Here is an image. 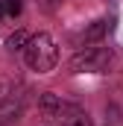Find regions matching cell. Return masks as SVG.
Segmentation results:
<instances>
[{"label":"cell","mask_w":123,"mask_h":126,"mask_svg":"<svg viewBox=\"0 0 123 126\" xmlns=\"http://www.w3.org/2000/svg\"><path fill=\"white\" fill-rule=\"evenodd\" d=\"M24 9L21 0H0V21H9V18H18Z\"/></svg>","instance_id":"5"},{"label":"cell","mask_w":123,"mask_h":126,"mask_svg":"<svg viewBox=\"0 0 123 126\" xmlns=\"http://www.w3.org/2000/svg\"><path fill=\"white\" fill-rule=\"evenodd\" d=\"M38 109L44 114L47 126H91V117L82 106L67 103L56 94H41L38 97Z\"/></svg>","instance_id":"1"},{"label":"cell","mask_w":123,"mask_h":126,"mask_svg":"<svg viewBox=\"0 0 123 126\" xmlns=\"http://www.w3.org/2000/svg\"><path fill=\"white\" fill-rule=\"evenodd\" d=\"M0 126H6V123H3V120H0Z\"/></svg>","instance_id":"8"},{"label":"cell","mask_w":123,"mask_h":126,"mask_svg":"<svg viewBox=\"0 0 123 126\" xmlns=\"http://www.w3.org/2000/svg\"><path fill=\"white\" fill-rule=\"evenodd\" d=\"M38 3H41L44 12H59L62 6H64V0H38Z\"/></svg>","instance_id":"7"},{"label":"cell","mask_w":123,"mask_h":126,"mask_svg":"<svg viewBox=\"0 0 123 126\" xmlns=\"http://www.w3.org/2000/svg\"><path fill=\"white\" fill-rule=\"evenodd\" d=\"M24 62L35 73H50L56 67V62H59L56 38L50 32H35V35H30V41L24 47Z\"/></svg>","instance_id":"2"},{"label":"cell","mask_w":123,"mask_h":126,"mask_svg":"<svg viewBox=\"0 0 123 126\" xmlns=\"http://www.w3.org/2000/svg\"><path fill=\"white\" fill-rule=\"evenodd\" d=\"M111 47L106 44H82L73 56H70V73H103L108 64H111Z\"/></svg>","instance_id":"3"},{"label":"cell","mask_w":123,"mask_h":126,"mask_svg":"<svg viewBox=\"0 0 123 126\" xmlns=\"http://www.w3.org/2000/svg\"><path fill=\"white\" fill-rule=\"evenodd\" d=\"M27 41H30V35H27V32H15V35H9V38H6V47H9L12 53H15V50H21V53H24Z\"/></svg>","instance_id":"6"},{"label":"cell","mask_w":123,"mask_h":126,"mask_svg":"<svg viewBox=\"0 0 123 126\" xmlns=\"http://www.w3.org/2000/svg\"><path fill=\"white\" fill-rule=\"evenodd\" d=\"M111 30V21L108 18H97L88 30L82 32V44H103V35Z\"/></svg>","instance_id":"4"}]
</instances>
